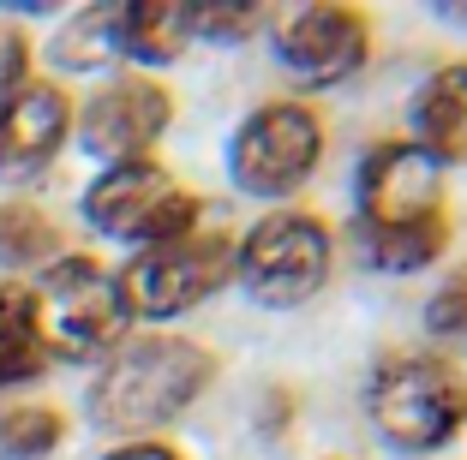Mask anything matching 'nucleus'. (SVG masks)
Segmentation results:
<instances>
[{
	"instance_id": "nucleus-1",
	"label": "nucleus",
	"mask_w": 467,
	"mask_h": 460,
	"mask_svg": "<svg viewBox=\"0 0 467 460\" xmlns=\"http://www.w3.org/2000/svg\"><path fill=\"white\" fill-rule=\"evenodd\" d=\"M210 377H216V359L198 341H132L102 371L97 394H90V419H97V431L144 436L180 419L210 389Z\"/></svg>"
},
{
	"instance_id": "nucleus-2",
	"label": "nucleus",
	"mask_w": 467,
	"mask_h": 460,
	"mask_svg": "<svg viewBox=\"0 0 467 460\" xmlns=\"http://www.w3.org/2000/svg\"><path fill=\"white\" fill-rule=\"evenodd\" d=\"M30 312H36L42 353L55 347L60 359H90V353L114 347V341L126 335L120 281L90 258L48 263L42 281H36V293H30Z\"/></svg>"
},
{
	"instance_id": "nucleus-3",
	"label": "nucleus",
	"mask_w": 467,
	"mask_h": 460,
	"mask_svg": "<svg viewBox=\"0 0 467 460\" xmlns=\"http://www.w3.org/2000/svg\"><path fill=\"white\" fill-rule=\"evenodd\" d=\"M371 419L396 448H443L467 424V383L443 359H389L371 377Z\"/></svg>"
},
{
	"instance_id": "nucleus-4",
	"label": "nucleus",
	"mask_w": 467,
	"mask_h": 460,
	"mask_svg": "<svg viewBox=\"0 0 467 460\" xmlns=\"http://www.w3.org/2000/svg\"><path fill=\"white\" fill-rule=\"evenodd\" d=\"M84 216L90 228L114 233V240H132V245H174L192 233L198 221V203L192 191H180L174 174L156 162H120L84 191Z\"/></svg>"
},
{
	"instance_id": "nucleus-5",
	"label": "nucleus",
	"mask_w": 467,
	"mask_h": 460,
	"mask_svg": "<svg viewBox=\"0 0 467 460\" xmlns=\"http://www.w3.org/2000/svg\"><path fill=\"white\" fill-rule=\"evenodd\" d=\"M234 270L258 305H300L330 275V233H324V221L300 216V210H275L240 240Z\"/></svg>"
},
{
	"instance_id": "nucleus-6",
	"label": "nucleus",
	"mask_w": 467,
	"mask_h": 460,
	"mask_svg": "<svg viewBox=\"0 0 467 460\" xmlns=\"http://www.w3.org/2000/svg\"><path fill=\"white\" fill-rule=\"evenodd\" d=\"M234 275V240L228 233H186L174 245H150L132 270L120 275L126 317H174L192 312Z\"/></svg>"
},
{
	"instance_id": "nucleus-7",
	"label": "nucleus",
	"mask_w": 467,
	"mask_h": 460,
	"mask_svg": "<svg viewBox=\"0 0 467 460\" xmlns=\"http://www.w3.org/2000/svg\"><path fill=\"white\" fill-rule=\"evenodd\" d=\"M317 149H324V132H317L312 114L294 108V102H270L234 132L228 149L234 186L252 191V198H282L317 168Z\"/></svg>"
},
{
	"instance_id": "nucleus-8",
	"label": "nucleus",
	"mask_w": 467,
	"mask_h": 460,
	"mask_svg": "<svg viewBox=\"0 0 467 460\" xmlns=\"http://www.w3.org/2000/svg\"><path fill=\"white\" fill-rule=\"evenodd\" d=\"M443 198V174L420 144H378L359 162V210L366 228H413L431 221Z\"/></svg>"
},
{
	"instance_id": "nucleus-9",
	"label": "nucleus",
	"mask_w": 467,
	"mask_h": 460,
	"mask_svg": "<svg viewBox=\"0 0 467 460\" xmlns=\"http://www.w3.org/2000/svg\"><path fill=\"white\" fill-rule=\"evenodd\" d=\"M168 120H174V102H168L162 84L114 78L84 102L78 132H84V144L97 149V156H109V162L120 168V162H144V149L168 132Z\"/></svg>"
},
{
	"instance_id": "nucleus-10",
	"label": "nucleus",
	"mask_w": 467,
	"mask_h": 460,
	"mask_svg": "<svg viewBox=\"0 0 467 460\" xmlns=\"http://www.w3.org/2000/svg\"><path fill=\"white\" fill-rule=\"evenodd\" d=\"M366 48H371V25L354 6H300L288 25L275 30L282 66L306 84H336L348 72H359Z\"/></svg>"
},
{
	"instance_id": "nucleus-11",
	"label": "nucleus",
	"mask_w": 467,
	"mask_h": 460,
	"mask_svg": "<svg viewBox=\"0 0 467 460\" xmlns=\"http://www.w3.org/2000/svg\"><path fill=\"white\" fill-rule=\"evenodd\" d=\"M72 126V102L60 84L25 78L0 96V179H30L55 162L60 138Z\"/></svg>"
},
{
	"instance_id": "nucleus-12",
	"label": "nucleus",
	"mask_w": 467,
	"mask_h": 460,
	"mask_svg": "<svg viewBox=\"0 0 467 460\" xmlns=\"http://www.w3.org/2000/svg\"><path fill=\"white\" fill-rule=\"evenodd\" d=\"M413 132L431 162H462L467 156V66H443L413 96Z\"/></svg>"
},
{
	"instance_id": "nucleus-13",
	"label": "nucleus",
	"mask_w": 467,
	"mask_h": 460,
	"mask_svg": "<svg viewBox=\"0 0 467 460\" xmlns=\"http://www.w3.org/2000/svg\"><path fill=\"white\" fill-rule=\"evenodd\" d=\"M186 42H192V25H186L180 0L120 6V55H138V60H150V66H162V60H180Z\"/></svg>"
},
{
	"instance_id": "nucleus-14",
	"label": "nucleus",
	"mask_w": 467,
	"mask_h": 460,
	"mask_svg": "<svg viewBox=\"0 0 467 460\" xmlns=\"http://www.w3.org/2000/svg\"><path fill=\"white\" fill-rule=\"evenodd\" d=\"M42 371V335L30 293L13 281H0V383H25Z\"/></svg>"
},
{
	"instance_id": "nucleus-15",
	"label": "nucleus",
	"mask_w": 467,
	"mask_h": 460,
	"mask_svg": "<svg viewBox=\"0 0 467 460\" xmlns=\"http://www.w3.org/2000/svg\"><path fill=\"white\" fill-rule=\"evenodd\" d=\"M48 55H55V66H67V72H84V66L114 60V55H120V6H90V13L67 18Z\"/></svg>"
},
{
	"instance_id": "nucleus-16",
	"label": "nucleus",
	"mask_w": 467,
	"mask_h": 460,
	"mask_svg": "<svg viewBox=\"0 0 467 460\" xmlns=\"http://www.w3.org/2000/svg\"><path fill=\"white\" fill-rule=\"evenodd\" d=\"M443 251V216L413 221V228H366V258L378 270H426Z\"/></svg>"
},
{
	"instance_id": "nucleus-17",
	"label": "nucleus",
	"mask_w": 467,
	"mask_h": 460,
	"mask_svg": "<svg viewBox=\"0 0 467 460\" xmlns=\"http://www.w3.org/2000/svg\"><path fill=\"white\" fill-rule=\"evenodd\" d=\"M55 443H60L55 406H13V413H0V460H42Z\"/></svg>"
},
{
	"instance_id": "nucleus-18",
	"label": "nucleus",
	"mask_w": 467,
	"mask_h": 460,
	"mask_svg": "<svg viewBox=\"0 0 467 460\" xmlns=\"http://www.w3.org/2000/svg\"><path fill=\"white\" fill-rule=\"evenodd\" d=\"M186 25H192V36H252V30L264 25V6L258 0H192L186 6Z\"/></svg>"
},
{
	"instance_id": "nucleus-19",
	"label": "nucleus",
	"mask_w": 467,
	"mask_h": 460,
	"mask_svg": "<svg viewBox=\"0 0 467 460\" xmlns=\"http://www.w3.org/2000/svg\"><path fill=\"white\" fill-rule=\"evenodd\" d=\"M55 245V228L30 210H0V258L6 263H36Z\"/></svg>"
},
{
	"instance_id": "nucleus-20",
	"label": "nucleus",
	"mask_w": 467,
	"mask_h": 460,
	"mask_svg": "<svg viewBox=\"0 0 467 460\" xmlns=\"http://www.w3.org/2000/svg\"><path fill=\"white\" fill-rule=\"evenodd\" d=\"M426 329L438 341H450V347H467V270L462 275H450V281L431 293V305H426Z\"/></svg>"
},
{
	"instance_id": "nucleus-21",
	"label": "nucleus",
	"mask_w": 467,
	"mask_h": 460,
	"mask_svg": "<svg viewBox=\"0 0 467 460\" xmlns=\"http://www.w3.org/2000/svg\"><path fill=\"white\" fill-rule=\"evenodd\" d=\"M30 48H25V36H18V30H6L0 25V96L6 90H18V84H25V66H30Z\"/></svg>"
},
{
	"instance_id": "nucleus-22",
	"label": "nucleus",
	"mask_w": 467,
	"mask_h": 460,
	"mask_svg": "<svg viewBox=\"0 0 467 460\" xmlns=\"http://www.w3.org/2000/svg\"><path fill=\"white\" fill-rule=\"evenodd\" d=\"M109 460H180V455H168V448H156V443H126V448H114Z\"/></svg>"
}]
</instances>
